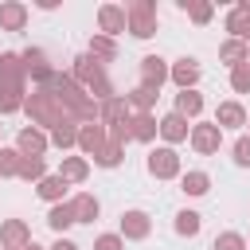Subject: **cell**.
Segmentation results:
<instances>
[{
  "label": "cell",
  "mask_w": 250,
  "mask_h": 250,
  "mask_svg": "<svg viewBox=\"0 0 250 250\" xmlns=\"http://www.w3.org/2000/svg\"><path fill=\"white\" fill-rule=\"evenodd\" d=\"M199 227H203V215H199V211H188V207H184V211H176L172 230H176L180 238H195V234H199Z\"/></svg>",
  "instance_id": "obj_28"
},
{
  "label": "cell",
  "mask_w": 250,
  "mask_h": 250,
  "mask_svg": "<svg viewBox=\"0 0 250 250\" xmlns=\"http://www.w3.org/2000/svg\"><path fill=\"white\" fill-rule=\"evenodd\" d=\"M121 8H125V23H129V35L133 39H152L156 35L160 16H156V4L152 0H129Z\"/></svg>",
  "instance_id": "obj_2"
},
{
  "label": "cell",
  "mask_w": 250,
  "mask_h": 250,
  "mask_svg": "<svg viewBox=\"0 0 250 250\" xmlns=\"http://www.w3.org/2000/svg\"><path fill=\"white\" fill-rule=\"evenodd\" d=\"M234 39H238V43H246V47H250V16H246V20H242V23H238V31H234Z\"/></svg>",
  "instance_id": "obj_37"
},
{
  "label": "cell",
  "mask_w": 250,
  "mask_h": 250,
  "mask_svg": "<svg viewBox=\"0 0 250 250\" xmlns=\"http://www.w3.org/2000/svg\"><path fill=\"white\" fill-rule=\"evenodd\" d=\"M145 168H148V176H156V180H180V176H184V168H180V152L168 148V145L152 148L148 160H145Z\"/></svg>",
  "instance_id": "obj_3"
},
{
  "label": "cell",
  "mask_w": 250,
  "mask_h": 250,
  "mask_svg": "<svg viewBox=\"0 0 250 250\" xmlns=\"http://www.w3.org/2000/svg\"><path fill=\"white\" fill-rule=\"evenodd\" d=\"M168 78H172L180 90H195V82H199V59H191V55L176 59V62L168 66Z\"/></svg>",
  "instance_id": "obj_11"
},
{
  "label": "cell",
  "mask_w": 250,
  "mask_h": 250,
  "mask_svg": "<svg viewBox=\"0 0 250 250\" xmlns=\"http://www.w3.org/2000/svg\"><path fill=\"white\" fill-rule=\"evenodd\" d=\"M98 121L109 129V125H117V121H129V105H125V98L117 94V98H109V102H102L98 105Z\"/></svg>",
  "instance_id": "obj_21"
},
{
  "label": "cell",
  "mask_w": 250,
  "mask_h": 250,
  "mask_svg": "<svg viewBox=\"0 0 250 250\" xmlns=\"http://www.w3.org/2000/svg\"><path fill=\"white\" fill-rule=\"evenodd\" d=\"M180 191H184V195H191V199H199V195H207V191H211V176H207V172H199V168H191V172H184V176H180Z\"/></svg>",
  "instance_id": "obj_23"
},
{
  "label": "cell",
  "mask_w": 250,
  "mask_h": 250,
  "mask_svg": "<svg viewBox=\"0 0 250 250\" xmlns=\"http://www.w3.org/2000/svg\"><path fill=\"white\" fill-rule=\"evenodd\" d=\"M164 82H168V62H164L160 55H145V59H141V86L160 90Z\"/></svg>",
  "instance_id": "obj_14"
},
{
  "label": "cell",
  "mask_w": 250,
  "mask_h": 250,
  "mask_svg": "<svg viewBox=\"0 0 250 250\" xmlns=\"http://www.w3.org/2000/svg\"><path fill=\"white\" fill-rule=\"evenodd\" d=\"M188 141H191V148H195L199 156H215V152L223 148V129H219L215 121H199V125H191Z\"/></svg>",
  "instance_id": "obj_5"
},
{
  "label": "cell",
  "mask_w": 250,
  "mask_h": 250,
  "mask_svg": "<svg viewBox=\"0 0 250 250\" xmlns=\"http://www.w3.org/2000/svg\"><path fill=\"white\" fill-rule=\"evenodd\" d=\"M215 125L227 133V129H242L246 125V109L238 105V102H219L215 105Z\"/></svg>",
  "instance_id": "obj_16"
},
{
  "label": "cell",
  "mask_w": 250,
  "mask_h": 250,
  "mask_svg": "<svg viewBox=\"0 0 250 250\" xmlns=\"http://www.w3.org/2000/svg\"><path fill=\"white\" fill-rule=\"evenodd\" d=\"M230 152H234V164L238 168H250V137H238Z\"/></svg>",
  "instance_id": "obj_35"
},
{
  "label": "cell",
  "mask_w": 250,
  "mask_h": 250,
  "mask_svg": "<svg viewBox=\"0 0 250 250\" xmlns=\"http://www.w3.org/2000/svg\"><path fill=\"white\" fill-rule=\"evenodd\" d=\"M16 176H20V180H27V184H39V180L47 176V164H43V156H31V160L23 156V160H20V172H16Z\"/></svg>",
  "instance_id": "obj_31"
},
{
  "label": "cell",
  "mask_w": 250,
  "mask_h": 250,
  "mask_svg": "<svg viewBox=\"0 0 250 250\" xmlns=\"http://www.w3.org/2000/svg\"><path fill=\"white\" fill-rule=\"evenodd\" d=\"M90 160H94L98 168H117V164L125 160V148H117V145H109V141H105V145H102V148H98Z\"/></svg>",
  "instance_id": "obj_30"
},
{
  "label": "cell",
  "mask_w": 250,
  "mask_h": 250,
  "mask_svg": "<svg viewBox=\"0 0 250 250\" xmlns=\"http://www.w3.org/2000/svg\"><path fill=\"white\" fill-rule=\"evenodd\" d=\"M117 234H121L125 242H145V238L152 234V215L141 211V207L121 211V227H117Z\"/></svg>",
  "instance_id": "obj_4"
},
{
  "label": "cell",
  "mask_w": 250,
  "mask_h": 250,
  "mask_svg": "<svg viewBox=\"0 0 250 250\" xmlns=\"http://www.w3.org/2000/svg\"><path fill=\"white\" fill-rule=\"evenodd\" d=\"M121 31H129V23H125V8H121V4H102V8H98V35L117 39Z\"/></svg>",
  "instance_id": "obj_8"
},
{
  "label": "cell",
  "mask_w": 250,
  "mask_h": 250,
  "mask_svg": "<svg viewBox=\"0 0 250 250\" xmlns=\"http://www.w3.org/2000/svg\"><path fill=\"white\" fill-rule=\"evenodd\" d=\"M156 98H160V90H152V86H133V90L125 94V105H133L137 113H152Z\"/></svg>",
  "instance_id": "obj_25"
},
{
  "label": "cell",
  "mask_w": 250,
  "mask_h": 250,
  "mask_svg": "<svg viewBox=\"0 0 250 250\" xmlns=\"http://www.w3.org/2000/svg\"><path fill=\"white\" fill-rule=\"evenodd\" d=\"M23 250H47V246H39V242H35V238H31V242H27V246H23Z\"/></svg>",
  "instance_id": "obj_40"
},
{
  "label": "cell",
  "mask_w": 250,
  "mask_h": 250,
  "mask_svg": "<svg viewBox=\"0 0 250 250\" xmlns=\"http://www.w3.org/2000/svg\"><path fill=\"white\" fill-rule=\"evenodd\" d=\"M86 55H90V59H98V62L105 66V62H113V59H117V39H109V35H90Z\"/></svg>",
  "instance_id": "obj_20"
},
{
  "label": "cell",
  "mask_w": 250,
  "mask_h": 250,
  "mask_svg": "<svg viewBox=\"0 0 250 250\" xmlns=\"http://www.w3.org/2000/svg\"><path fill=\"white\" fill-rule=\"evenodd\" d=\"M176 8H180L195 27H207V23L215 20V4H211V0H180Z\"/></svg>",
  "instance_id": "obj_17"
},
{
  "label": "cell",
  "mask_w": 250,
  "mask_h": 250,
  "mask_svg": "<svg viewBox=\"0 0 250 250\" xmlns=\"http://www.w3.org/2000/svg\"><path fill=\"white\" fill-rule=\"evenodd\" d=\"M211 250H246V238L238 230H223V234H215Z\"/></svg>",
  "instance_id": "obj_32"
},
{
  "label": "cell",
  "mask_w": 250,
  "mask_h": 250,
  "mask_svg": "<svg viewBox=\"0 0 250 250\" xmlns=\"http://www.w3.org/2000/svg\"><path fill=\"white\" fill-rule=\"evenodd\" d=\"M20 62H23V74H27L35 86H47V78L55 74V66H51V59H47L43 47H27V51H20Z\"/></svg>",
  "instance_id": "obj_6"
},
{
  "label": "cell",
  "mask_w": 250,
  "mask_h": 250,
  "mask_svg": "<svg viewBox=\"0 0 250 250\" xmlns=\"http://www.w3.org/2000/svg\"><path fill=\"white\" fill-rule=\"evenodd\" d=\"M70 211H74V223H94V219L102 215V203H98V195L78 191V195L70 199Z\"/></svg>",
  "instance_id": "obj_18"
},
{
  "label": "cell",
  "mask_w": 250,
  "mask_h": 250,
  "mask_svg": "<svg viewBox=\"0 0 250 250\" xmlns=\"http://www.w3.org/2000/svg\"><path fill=\"white\" fill-rule=\"evenodd\" d=\"M47 227L62 238V234L74 227V211H70V203H51V211H47Z\"/></svg>",
  "instance_id": "obj_27"
},
{
  "label": "cell",
  "mask_w": 250,
  "mask_h": 250,
  "mask_svg": "<svg viewBox=\"0 0 250 250\" xmlns=\"http://www.w3.org/2000/svg\"><path fill=\"white\" fill-rule=\"evenodd\" d=\"M27 102V74L16 51L0 55V113H20Z\"/></svg>",
  "instance_id": "obj_1"
},
{
  "label": "cell",
  "mask_w": 250,
  "mask_h": 250,
  "mask_svg": "<svg viewBox=\"0 0 250 250\" xmlns=\"http://www.w3.org/2000/svg\"><path fill=\"white\" fill-rule=\"evenodd\" d=\"M172 113H180L184 121H195L199 113H203V94L199 90H180L176 94V109Z\"/></svg>",
  "instance_id": "obj_19"
},
{
  "label": "cell",
  "mask_w": 250,
  "mask_h": 250,
  "mask_svg": "<svg viewBox=\"0 0 250 250\" xmlns=\"http://www.w3.org/2000/svg\"><path fill=\"white\" fill-rule=\"evenodd\" d=\"M94 250H125V238L121 234H98L94 238Z\"/></svg>",
  "instance_id": "obj_36"
},
{
  "label": "cell",
  "mask_w": 250,
  "mask_h": 250,
  "mask_svg": "<svg viewBox=\"0 0 250 250\" xmlns=\"http://www.w3.org/2000/svg\"><path fill=\"white\" fill-rule=\"evenodd\" d=\"M59 176H62L66 184H82V180L90 176V160H86V156H62Z\"/></svg>",
  "instance_id": "obj_26"
},
{
  "label": "cell",
  "mask_w": 250,
  "mask_h": 250,
  "mask_svg": "<svg viewBox=\"0 0 250 250\" xmlns=\"http://www.w3.org/2000/svg\"><path fill=\"white\" fill-rule=\"evenodd\" d=\"M246 59H250V47H246V43H238V39H223V43H219V62H227L230 70L242 66Z\"/></svg>",
  "instance_id": "obj_24"
},
{
  "label": "cell",
  "mask_w": 250,
  "mask_h": 250,
  "mask_svg": "<svg viewBox=\"0 0 250 250\" xmlns=\"http://www.w3.org/2000/svg\"><path fill=\"white\" fill-rule=\"evenodd\" d=\"M47 148H51V141H47V133H43V129L23 125V129L16 133V152H20V156H27V160H31V156H43Z\"/></svg>",
  "instance_id": "obj_7"
},
{
  "label": "cell",
  "mask_w": 250,
  "mask_h": 250,
  "mask_svg": "<svg viewBox=\"0 0 250 250\" xmlns=\"http://www.w3.org/2000/svg\"><path fill=\"white\" fill-rule=\"evenodd\" d=\"M188 133H191V125H188L180 113H164V117L156 121V137H164V141H168V148H172V145H180V141H188Z\"/></svg>",
  "instance_id": "obj_12"
},
{
  "label": "cell",
  "mask_w": 250,
  "mask_h": 250,
  "mask_svg": "<svg viewBox=\"0 0 250 250\" xmlns=\"http://www.w3.org/2000/svg\"><path fill=\"white\" fill-rule=\"evenodd\" d=\"M31 242V227L23 219H4L0 223V250H23Z\"/></svg>",
  "instance_id": "obj_9"
},
{
  "label": "cell",
  "mask_w": 250,
  "mask_h": 250,
  "mask_svg": "<svg viewBox=\"0 0 250 250\" xmlns=\"http://www.w3.org/2000/svg\"><path fill=\"white\" fill-rule=\"evenodd\" d=\"M234 8H238V12H242V16H250V0H238V4H234Z\"/></svg>",
  "instance_id": "obj_39"
},
{
  "label": "cell",
  "mask_w": 250,
  "mask_h": 250,
  "mask_svg": "<svg viewBox=\"0 0 250 250\" xmlns=\"http://www.w3.org/2000/svg\"><path fill=\"white\" fill-rule=\"evenodd\" d=\"M230 90H234V94H250V59L230 70Z\"/></svg>",
  "instance_id": "obj_33"
},
{
  "label": "cell",
  "mask_w": 250,
  "mask_h": 250,
  "mask_svg": "<svg viewBox=\"0 0 250 250\" xmlns=\"http://www.w3.org/2000/svg\"><path fill=\"white\" fill-rule=\"evenodd\" d=\"M246 125H250V117H246Z\"/></svg>",
  "instance_id": "obj_42"
},
{
  "label": "cell",
  "mask_w": 250,
  "mask_h": 250,
  "mask_svg": "<svg viewBox=\"0 0 250 250\" xmlns=\"http://www.w3.org/2000/svg\"><path fill=\"white\" fill-rule=\"evenodd\" d=\"M66 188H70V184H66L59 172H47V176L35 184V195L47 199V203H66Z\"/></svg>",
  "instance_id": "obj_15"
},
{
  "label": "cell",
  "mask_w": 250,
  "mask_h": 250,
  "mask_svg": "<svg viewBox=\"0 0 250 250\" xmlns=\"http://www.w3.org/2000/svg\"><path fill=\"white\" fill-rule=\"evenodd\" d=\"M102 145H105V125H102V121L78 125V145H74V148H78V152H82L86 160H90V156H94V152H98Z\"/></svg>",
  "instance_id": "obj_13"
},
{
  "label": "cell",
  "mask_w": 250,
  "mask_h": 250,
  "mask_svg": "<svg viewBox=\"0 0 250 250\" xmlns=\"http://www.w3.org/2000/svg\"><path fill=\"white\" fill-rule=\"evenodd\" d=\"M47 250H82V246L70 242V238H55V246H47Z\"/></svg>",
  "instance_id": "obj_38"
},
{
  "label": "cell",
  "mask_w": 250,
  "mask_h": 250,
  "mask_svg": "<svg viewBox=\"0 0 250 250\" xmlns=\"http://www.w3.org/2000/svg\"><path fill=\"white\" fill-rule=\"evenodd\" d=\"M129 133H133V141H141V145L156 141V117H152V113H129Z\"/></svg>",
  "instance_id": "obj_22"
},
{
  "label": "cell",
  "mask_w": 250,
  "mask_h": 250,
  "mask_svg": "<svg viewBox=\"0 0 250 250\" xmlns=\"http://www.w3.org/2000/svg\"><path fill=\"white\" fill-rule=\"evenodd\" d=\"M31 8L23 0H0V31H23Z\"/></svg>",
  "instance_id": "obj_10"
},
{
  "label": "cell",
  "mask_w": 250,
  "mask_h": 250,
  "mask_svg": "<svg viewBox=\"0 0 250 250\" xmlns=\"http://www.w3.org/2000/svg\"><path fill=\"white\" fill-rule=\"evenodd\" d=\"M20 160H23V156H20L16 148H4V145H0V176H16V172H20Z\"/></svg>",
  "instance_id": "obj_34"
},
{
  "label": "cell",
  "mask_w": 250,
  "mask_h": 250,
  "mask_svg": "<svg viewBox=\"0 0 250 250\" xmlns=\"http://www.w3.org/2000/svg\"><path fill=\"white\" fill-rule=\"evenodd\" d=\"M246 250H250V238H246Z\"/></svg>",
  "instance_id": "obj_41"
},
{
  "label": "cell",
  "mask_w": 250,
  "mask_h": 250,
  "mask_svg": "<svg viewBox=\"0 0 250 250\" xmlns=\"http://www.w3.org/2000/svg\"><path fill=\"white\" fill-rule=\"evenodd\" d=\"M47 141H51L59 152H66V148H74V145H78V125H59V129H51V133H47Z\"/></svg>",
  "instance_id": "obj_29"
}]
</instances>
